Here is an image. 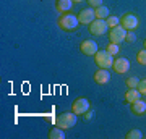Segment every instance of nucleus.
Masks as SVG:
<instances>
[{"label": "nucleus", "instance_id": "nucleus-1", "mask_svg": "<svg viewBox=\"0 0 146 139\" xmlns=\"http://www.w3.org/2000/svg\"><path fill=\"white\" fill-rule=\"evenodd\" d=\"M76 120H78V115L75 112H65V113H60L55 118V126L62 129H70L76 125Z\"/></svg>", "mask_w": 146, "mask_h": 139}, {"label": "nucleus", "instance_id": "nucleus-2", "mask_svg": "<svg viewBox=\"0 0 146 139\" xmlns=\"http://www.w3.org/2000/svg\"><path fill=\"white\" fill-rule=\"evenodd\" d=\"M57 24H58V28H60L62 31H68V32H70V31H75V29L78 28L80 21H78V16L70 15V13H63V15L58 18Z\"/></svg>", "mask_w": 146, "mask_h": 139}, {"label": "nucleus", "instance_id": "nucleus-3", "mask_svg": "<svg viewBox=\"0 0 146 139\" xmlns=\"http://www.w3.org/2000/svg\"><path fill=\"white\" fill-rule=\"evenodd\" d=\"M94 60H96V65L98 67L106 68V70H109L114 65V55H110L107 50H98L96 55H94Z\"/></svg>", "mask_w": 146, "mask_h": 139}, {"label": "nucleus", "instance_id": "nucleus-4", "mask_svg": "<svg viewBox=\"0 0 146 139\" xmlns=\"http://www.w3.org/2000/svg\"><path fill=\"white\" fill-rule=\"evenodd\" d=\"M125 36H127V29L123 28V26H115V28H112L109 31V41L114 42V44H117V45H120L122 42L125 41Z\"/></svg>", "mask_w": 146, "mask_h": 139}, {"label": "nucleus", "instance_id": "nucleus-5", "mask_svg": "<svg viewBox=\"0 0 146 139\" xmlns=\"http://www.w3.org/2000/svg\"><path fill=\"white\" fill-rule=\"evenodd\" d=\"M107 29H109L107 21L99 20V18H96V20L89 24V32H91L93 36H104L106 32H107Z\"/></svg>", "mask_w": 146, "mask_h": 139}, {"label": "nucleus", "instance_id": "nucleus-6", "mask_svg": "<svg viewBox=\"0 0 146 139\" xmlns=\"http://www.w3.org/2000/svg\"><path fill=\"white\" fill-rule=\"evenodd\" d=\"M138 24H140V21H138V18L133 13H127V15H123L120 18V26H123L127 31H135L138 28Z\"/></svg>", "mask_w": 146, "mask_h": 139}, {"label": "nucleus", "instance_id": "nucleus-7", "mask_svg": "<svg viewBox=\"0 0 146 139\" xmlns=\"http://www.w3.org/2000/svg\"><path fill=\"white\" fill-rule=\"evenodd\" d=\"M89 107H91V103H89L88 99L80 97L72 103V112H75L76 115H84L89 110Z\"/></svg>", "mask_w": 146, "mask_h": 139}, {"label": "nucleus", "instance_id": "nucleus-8", "mask_svg": "<svg viewBox=\"0 0 146 139\" xmlns=\"http://www.w3.org/2000/svg\"><path fill=\"white\" fill-rule=\"evenodd\" d=\"M80 50H81V53H83V55L94 57V55H96V52L99 50V49H98V44H96L94 41L86 39V41H83L81 44H80Z\"/></svg>", "mask_w": 146, "mask_h": 139}, {"label": "nucleus", "instance_id": "nucleus-9", "mask_svg": "<svg viewBox=\"0 0 146 139\" xmlns=\"http://www.w3.org/2000/svg\"><path fill=\"white\" fill-rule=\"evenodd\" d=\"M112 68H114L115 73H119V74H123V73H127L128 70H130V62L127 60V58L120 57V58H115L114 60V65H112Z\"/></svg>", "mask_w": 146, "mask_h": 139}, {"label": "nucleus", "instance_id": "nucleus-10", "mask_svg": "<svg viewBox=\"0 0 146 139\" xmlns=\"http://www.w3.org/2000/svg\"><path fill=\"white\" fill-rule=\"evenodd\" d=\"M96 20V15H94L93 8H86V10H81L78 15V21L81 24H91L93 21Z\"/></svg>", "mask_w": 146, "mask_h": 139}, {"label": "nucleus", "instance_id": "nucleus-11", "mask_svg": "<svg viewBox=\"0 0 146 139\" xmlns=\"http://www.w3.org/2000/svg\"><path fill=\"white\" fill-rule=\"evenodd\" d=\"M109 81H110L109 70H106V68H99L98 71L94 73V82H98V84H107Z\"/></svg>", "mask_w": 146, "mask_h": 139}, {"label": "nucleus", "instance_id": "nucleus-12", "mask_svg": "<svg viewBox=\"0 0 146 139\" xmlns=\"http://www.w3.org/2000/svg\"><path fill=\"white\" fill-rule=\"evenodd\" d=\"M55 8L58 13H70L73 8V0H57Z\"/></svg>", "mask_w": 146, "mask_h": 139}, {"label": "nucleus", "instance_id": "nucleus-13", "mask_svg": "<svg viewBox=\"0 0 146 139\" xmlns=\"http://www.w3.org/2000/svg\"><path fill=\"white\" fill-rule=\"evenodd\" d=\"M131 112L135 115H143V113H146V102L145 100H141V99H138L136 102H133L131 103Z\"/></svg>", "mask_w": 146, "mask_h": 139}, {"label": "nucleus", "instance_id": "nucleus-14", "mask_svg": "<svg viewBox=\"0 0 146 139\" xmlns=\"http://www.w3.org/2000/svg\"><path fill=\"white\" fill-rule=\"evenodd\" d=\"M138 99H141V92L138 91V89H131V88H128V91L125 92V102H128V103H133V102H136Z\"/></svg>", "mask_w": 146, "mask_h": 139}, {"label": "nucleus", "instance_id": "nucleus-15", "mask_svg": "<svg viewBox=\"0 0 146 139\" xmlns=\"http://www.w3.org/2000/svg\"><path fill=\"white\" fill-rule=\"evenodd\" d=\"M94 15H96V18H99V20H106L109 16V8L104 5H101L98 8H94Z\"/></svg>", "mask_w": 146, "mask_h": 139}, {"label": "nucleus", "instance_id": "nucleus-16", "mask_svg": "<svg viewBox=\"0 0 146 139\" xmlns=\"http://www.w3.org/2000/svg\"><path fill=\"white\" fill-rule=\"evenodd\" d=\"M49 138H50V139H65V131H63L62 128L55 126L54 129L49 131Z\"/></svg>", "mask_w": 146, "mask_h": 139}, {"label": "nucleus", "instance_id": "nucleus-17", "mask_svg": "<svg viewBox=\"0 0 146 139\" xmlns=\"http://www.w3.org/2000/svg\"><path fill=\"white\" fill-rule=\"evenodd\" d=\"M127 138H128V139H141V138H143V133H141L140 129L133 128V129H130V131L127 133Z\"/></svg>", "mask_w": 146, "mask_h": 139}, {"label": "nucleus", "instance_id": "nucleus-18", "mask_svg": "<svg viewBox=\"0 0 146 139\" xmlns=\"http://www.w3.org/2000/svg\"><path fill=\"white\" fill-rule=\"evenodd\" d=\"M107 26H109V29H112V28H115V26H119L120 24V20L117 18V16H114V15H110V16H107Z\"/></svg>", "mask_w": 146, "mask_h": 139}, {"label": "nucleus", "instance_id": "nucleus-19", "mask_svg": "<svg viewBox=\"0 0 146 139\" xmlns=\"http://www.w3.org/2000/svg\"><path fill=\"white\" fill-rule=\"evenodd\" d=\"M136 62L140 63V65H146V49H141L136 53Z\"/></svg>", "mask_w": 146, "mask_h": 139}, {"label": "nucleus", "instance_id": "nucleus-20", "mask_svg": "<svg viewBox=\"0 0 146 139\" xmlns=\"http://www.w3.org/2000/svg\"><path fill=\"white\" fill-rule=\"evenodd\" d=\"M138 84H140V79H138V78H136V76L127 78V86H128V88L135 89V88H138Z\"/></svg>", "mask_w": 146, "mask_h": 139}, {"label": "nucleus", "instance_id": "nucleus-21", "mask_svg": "<svg viewBox=\"0 0 146 139\" xmlns=\"http://www.w3.org/2000/svg\"><path fill=\"white\" fill-rule=\"evenodd\" d=\"M106 50L109 52L110 55H117V53L120 52V47L117 45V44H114V42H110L109 45H107V49H106Z\"/></svg>", "mask_w": 146, "mask_h": 139}, {"label": "nucleus", "instance_id": "nucleus-22", "mask_svg": "<svg viewBox=\"0 0 146 139\" xmlns=\"http://www.w3.org/2000/svg\"><path fill=\"white\" fill-rule=\"evenodd\" d=\"M136 41V34L135 31H127V36H125V42H128V44H131V42Z\"/></svg>", "mask_w": 146, "mask_h": 139}, {"label": "nucleus", "instance_id": "nucleus-23", "mask_svg": "<svg viewBox=\"0 0 146 139\" xmlns=\"http://www.w3.org/2000/svg\"><path fill=\"white\" fill-rule=\"evenodd\" d=\"M136 89H138V91L141 92V96H146V79H141Z\"/></svg>", "mask_w": 146, "mask_h": 139}, {"label": "nucleus", "instance_id": "nucleus-24", "mask_svg": "<svg viewBox=\"0 0 146 139\" xmlns=\"http://www.w3.org/2000/svg\"><path fill=\"white\" fill-rule=\"evenodd\" d=\"M86 2L89 3V7H91V8H98V7L102 5V0H86Z\"/></svg>", "mask_w": 146, "mask_h": 139}, {"label": "nucleus", "instance_id": "nucleus-25", "mask_svg": "<svg viewBox=\"0 0 146 139\" xmlns=\"http://www.w3.org/2000/svg\"><path fill=\"white\" fill-rule=\"evenodd\" d=\"M93 117H94V112H91V110H88V112L84 113V120H86V121H89Z\"/></svg>", "mask_w": 146, "mask_h": 139}, {"label": "nucleus", "instance_id": "nucleus-26", "mask_svg": "<svg viewBox=\"0 0 146 139\" xmlns=\"http://www.w3.org/2000/svg\"><path fill=\"white\" fill-rule=\"evenodd\" d=\"M80 2H86V0H73V3H80Z\"/></svg>", "mask_w": 146, "mask_h": 139}, {"label": "nucleus", "instance_id": "nucleus-27", "mask_svg": "<svg viewBox=\"0 0 146 139\" xmlns=\"http://www.w3.org/2000/svg\"><path fill=\"white\" fill-rule=\"evenodd\" d=\"M145 49H146V39H145Z\"/></svg>", "mask_w": 146, "mask_h": 139}]
</instances>
